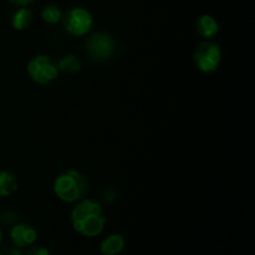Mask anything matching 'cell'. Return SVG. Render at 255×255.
Returning <instances> with one entry per match:
<instances>
[{"label": "cell", "instance_id": "obj_11", "mask_svg": "<svg viewBox=\"0 0 255 255\" xmlns=\"http://www.w3.org/2000/svg\"><path fill=\"white\" fill-rule=\"evenodd\" d=\"M32 14L26 7H20L12 16V27L15 30H25L31 25Z\"/></svg>", "mask_w": 255, "mask_h": 255}, {"label": "cell", "instance_id": "obj_9", "mask_svg": "<svg viewBox=\"0 0 255 255\" xmlns=\"http://www.w3.org/2000/svg\"><path fill=\"white\" fill-rule=\"evenodd\" d=\"M125 248V238L121 234H112L107 237L100 246V251L104 255H117Z\"/></svg>", "mask_w": 255, "mask_h": 255}, {"label": "cell", "instance_id": "obj_13", "mask_svg": "<svg viewBox=\"0 0 255 255\" xmlns=\"http://www.w3.org/2000/svg\"><path fill=\"white\" fill-rule=\"evenodd\" d=\"M41 17L45 22L52 25L56 24V22H59L60 20H61L62 12L61 10L57 6H55V5H47V6H45L44 10H42Z\"/></svg>", "mask_w": 255, "mask_h": 255}, {"label": "cell", "instance_id": "obj_15", "mask_svg": "<svg viewBox=\"0 0 255 255\" xmlns=\"http://www.w3.org/2000/svg\"><path fill=\"white\" fill-rule=\"evenodd\" d=\"M9 1L17 5V6H26L27 4H30V2L34 1V0H9Z\"/></svg>", "mask_w": 255, "mask_h": 255}, {"label": "cell", "instance_id": "obj_8", "mask_svg": "<svg viewBox=\"0 0 255 255\" xmlns=\"http://www.w3.org/2000/svg\"><path fill=\"white\" fill-rule=\"evenodd\" d=\"M194 26H196V30L199 36L206 37V39L213 37L218 32L219 29L218 21L213 16H211V15H202V16H199Z\"/></svg>", "mask_w": 255, "mask_h": 255}, {"label": "cell", "instance_id": "obj_7", "mask_svg": "<svg viewBox=\"0 0 255 255\" xmlns=\"http://www.w3.org/2000/svg\"><path fill=\"white\" fill-rule=\"evenodd\" d=\"M10 237H11V241L14 242L15 246L26 247L36 241V231L29 224H16L11 229Z\"/></svg>", "mask_w": 255, "mask_h": 255}, {"label": "cell", "instance_id": "obj_4", "mask_svg": "<svg viewBox=\"0 0 255 255\" xmlns=\"http://www.w3.org/2000/svg\"><path fill=\"white\" fill-rule=\"evenodd\" d=\"M193 60L199 71L209 74L216 71L221 64L222 51L218 45L214 42L203 41L194 50Z\"/></svg>", "mask_w": 255, "mask_h": 255}, {"label": "cell", "instance_id": "obj_5", "mask_svg": "<svg viewBox=\"0 0 255 255\" xmlns=\"http://www.w3.org/2000/svg\"><path fill=\"white\" fill-rule=\"evenodd\" d=\"M94 24L92 15L84 7H72L64 17L65 29L75 36H82L90 31Z\"/></svg>", "mask_w": 255, "mask_h": 255}, {"label": "cell", "instance_id": "obj_12", "mask_svg": "<svg viewBox=\"0 0 255 255\" xmlns=\"http://www.w3.org/2000/svg\"><path fill=\"white\" fill-rule=\"evenodd\" d=\"M57 69L66 74H75L81 69V62L74 55H66L57 64Z\"/></svg>", "mask_w": 255, "mask_h": 255}, {"label": "cell", "instance_id": "obj_6", "mask_svg": "<svg viewBox=\"0 0 255 255\" xmlns=\"http://www.w3.org/2000/svg\"><path fill=\"white\" fill-rule=\"evenodd\" d=\"M87 52L96 60L109 59L115 52L114 39L104 32L94 34L87 41Z\"/></svg>", "mask_w": 255, "mask_h": 255}, {"label": "cell", "instance_id": "obj_16", "mask_svg": "<svg viewBox=\"0 0 255 255\" xmlns=\"http://www.w3.org/2000/svg\"><path fill=\"white\" fill-rule=\"evenodd\" d=\"M1 237H2V234H1V229H0V242H1Z\"/></svg>", "mask_w": 255, "mask_h": 255}, {"label": "cell", "instance_id": "obj_2", "mask_svg": "<svg viewBox=\"0 0 255 255\" xmlns=\"http://www.w3.org/2000/svg\"><path fill=\"white\" fill-rule=\"evenodd\" d=\"M89 183L84 174L69 169L56 178L54 183V191L56 196L66 203H75L84 199L86 196Z\"/></svg>", "mask_w": 255, "mask_h": 255}, {"label": "cell", "instance_id": "obj_3", "mask_svg": "<svg viewBox=\"0 0 255 255\" xmlns=\"http://www.w3.org/2000/svg\"><path fill=\"white\" fill-rule=\"evenodd\" d=\"M27 74L36 84L47 85L56 80L59 69L50 56L37 55L27 64Z\"/></svg>", "mask_w": 255, "mask_h": 255}, {"label": "cell", "instance_id": "obj_1", "mask_svg": "<svg viewBox=\"0 0 255 255\" xmlns=\"http://www.w3.org/2000/svg\"><path fill=\"white\" fill-rule=\"evenodd\" d=\"M71 223L75 231L81 236L92 238L104 231L106 217L102 207L91 199H82L71 213Z\"/></svg>", "mask_w": 255, "mask_h": 255}, {"label": "cell", "instance_id": "obj_14", "mask_svg": "<svg viewBox=\"0 0 255 255\" xmlns=\"http://www.w3.org/2000/svg\"><path fill=\"white\" fill-rule=\"evenodd\" d=\"M27 255H50V252L42 247H34L27 252Z\"/></svg>", "mask_w": 255, "mask_h": 255}, {"label": "cell", "instance_id": "obj_10", "mask_svg": "<svg viewBox=\"0 0 255 255\" xmlns=\"http://www.w3.org/2000/svg\"><path fill=\"white\" fill-rule=\"evenodd\" d=\"M17 181L14 173L9 171L0 172V197H9L16 191Z\"/></svg>", "mask_w": 255, "mask_h": 255}]
</instances>
